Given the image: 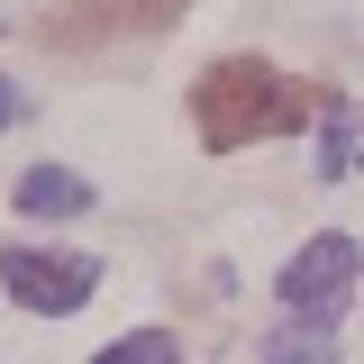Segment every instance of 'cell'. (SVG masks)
I'll use <instances>...</instances> for the list:
<instances>
[{
	"label": "cell",
	"mask_w": 364,
	"mask_h": 364,
	"mask_svg": "<svg viewBox=\"0 0 364 364\" xmlns=\"http://www.w3.org/2000/svg\"><path fill=\"white\" fill-rule=\"evenodd\" d=\"M310 109H318V91H301L291 73H273V64H255V55L210 64V73H200V91H191V128H200V146H210V155L264 146V136L301 128Z\"/></svg>",
	"instance_id": "obj_1"
},
{
	"label": "cell",
	"mask_w": 364,
	"mask_h": 364,
	"mask_svg": "<svg viewBox=\"0 0 364 364\" xmlns=\"http://www.w3.org/2000/svg\"><path fill=\"white\" fill-rule=\"evenodd\" d=\"M355 273H364L355 237H337V228H328V237H310V246L282 264V282H273V291H282V310L301 318V328H337V318H346V301H355Z\"/></svg>",
	"instance_id": "obj_2"
},
{
	"label": "cell",
	"mask_w": 364,
	"mask_h": 364,
	"mask_svg": "<svg viewBox=\"0 0 364 364\" xmlns=\"http://www.w3.org/2000/svg\"><path fill=\"white\" fill-rule=\"evenodd\" d=\"M0 282H9L18 310L64 318V310H82V301H91L100 264H91V255H55V246H9V255H0Z\"/></svg>",
	"instance_id": "obj_3"
},
{
	"label": "cell",
	"mask_w": 364,
	"mask_h": 364,
	"mask_svg": "<svg viewBox=\"0 0 364 364\" xmlns=\"http://www.w3.org/2000/svg\"><path fill=\"white\" fill-rule=\"evenodd\" d=\"M191 0H73L46 18L55 46H109V37H146V28H173Z\"/></svg>",
	"instance_id": "obj_4"
},
{
	"label": "cell",
	"mask_w": 364,
	"mask_h": 364,
	"mask_svg": "<svg viewBox=\"0 0 364 364\" xmlns=\"http://www.w3.org/2000/svg\"><path fill=\"white\" fill-rule=\"evenodd\" d=\"M18 210H28V219H82L91 182L64 173V164H28V173H18Z\"/></svg>",
	"instance_id": "obj_5"
},
{
	"label": "cell",
	"mask_w": 364,
	"mask_h": 364,
	"mask_svg": "<svg viewBox=\"0 0 364 364\" xmlns=\"http://www.w3.org/2000/svg\"><path fill=\"white\" fill-rule=\"evenodd\" d=\"M91 364H182V337H164V328H136V337H109Z\"/></svg>",
	"instance_id": "obj_6"
},
{
	"label": "cell",
	"mask_w": 364,
	"mask_h": 364,
	"mask_svg": "<svg viewBox=\"0 0 364 364\" xmlns=\"http://www.w3.org/2000/svg\"><path fill=\"white\" fill-rule=\"evenodd\" d=\"M264 364H328V328H282V337H264Z\"/></svg>",
	"instance_id": "obj_7"
},
{
	"label": "cell",
	"mask_w": 364,
	"mask_h": 364,
	"mask_svg": "<svg viewBox=\"0 0 364 364\" xmlns=\"http://www.w3.org/2000/svg\"><path fill=\"white\" fill-rule=\"evenodd\" d=\"M9 119H18V91H9V73H0V128H9Z\"/></svg>",
	"instance_id": "obj_8"
},
{
	"label": "cell",
	"mask_w": 364,
	"mask_h": 364,
	"mask_svg": "<svg viewBox=\"0 0 364 364\" xmlns=\"http://www.w3.org/2000/svg\"><path fill=\"white\" fill-rule=\"evenodd\" d=\"M355 164H364V146H355Z\"/></svg>",
	"instance_id": "obj_9"
}]
</instances>
